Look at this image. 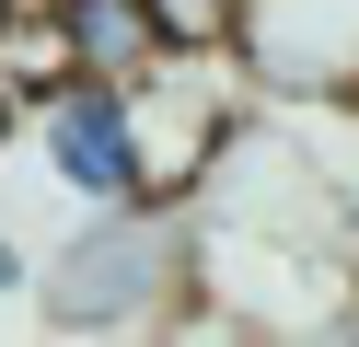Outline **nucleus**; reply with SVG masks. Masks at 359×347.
I'll return each mask as SVG.
<instances>
[{"mask_svg": "<svg viewBox=\"0 0 359 347\" xmlns=\"http://www.w3.org/2000/svg\"><path fill=\"white\" fill-rule=\"evenodd\" d=\"M232 81H243L232 46H174V58H151L140 81H116V93H128V151H140V197H151V208H174V197L209 185L220 139L243 128Z\"/></svg>", "mask_w": 359, "mask_h": 347, "instance_id": "obj_1", "label": "nucleus"}, {"mask_svg": "<svg viewBox=\"0 0 359 347\" xmlns=\"http://www.w3.org/2000/svg\"><path fill=\"white\" fill-rule=\"evenodd\" d=\"M0 139H24L81 208H140V151H128V93L116 81H58L47 104H24Z\"/></svg>", "mask_w": 359, "mask_h": 347, "instance_id": "obj_3", "label": "nucleus"}, {"mask_svg": "<svg viewBox=\"0 0 359 347\" xmlns=\"http://www.w3.org/2000/svg\"><path fill=\"white\" fill-rule=\"evenodd\" d=\"M58 23H70L81 81H140L151 58H174L163 23H151V0H58Z\"/></svg>", "mask_w": 359, "mask_h": 347, "instance_id": "obj_5", "label": "nucleus"}, {"mask_svg": "<svg viewBox=\"0 0 359 347\" xmlns=\"http://www.w3.org/2000/svg\"><path fill=\"white\" fill-rule=\"evenodd\" d=\"M232 69L266 81V93H290V104L359 93V0H243Z\"/></svg>", "mask_w": 359, "mask_h": 347, "instance_id": "obj_4", "label": "nucleus"}, {"mask_svg": "<svg viewBox=\"0 0 359 347\" xmlns=\"http://www.w3.org/2000/svg\"><path fill=\"white\" fill-rule=\"evenodd\" d=\"M151 23H163V46H232L243 0H151Z\"/></svg>", "mask_w": 359, "mask_h": 347, "instance_id": "obj_6", "label": "nucleus"}, {"mask_svg": "<svg viewBox=\"0 0 359 347\" xmlns=\"http://www.w3.org/2000/svg\"><path fill=\"white\" fill-rule=\"evenodd\" d=\"M0 290H24V254H12V243H0Z\"/></svg>", "mask_w": 359, "mask_h": 347, "instance_id": "obj_7", "label": "nucleus"}, {"mask_svg": "<svg viewBox=\"0 0 359 347\" xmlns=\"http://www.w3.org/2000/svg\"><path fill=\"white\" fill-rule=\"evenodd\" d=\"M174 266H186V243L151 197L93 208V231H70V254L47 266V301H58V324H140L174 301Z\"/></svg>", "mask_w": 359, "mask_h": 347, "instance_id": "obj_2", "label": "nucleus"}]
</instances>
